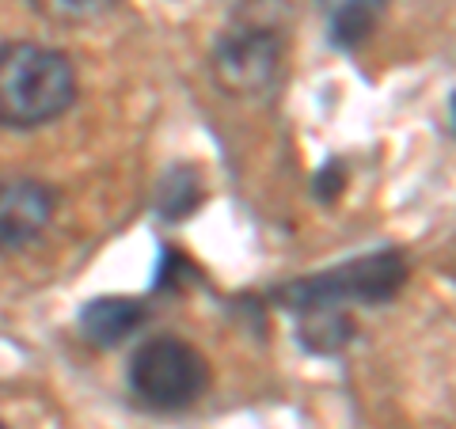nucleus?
<instances>
[{"label":"nucleus","mask_w":456,"mask_h":429,"mask_svg":"<svg viewBox=\"0 0 456 429\" xmlns=\"http://www.w3.org/2000/svg\"><path fill=\"white\" fill-rule=\"evenodd\" d=\"M73 57L46 42H0V130L31 134L77 103Z\"/></svg>","instance_id":"obj_1"},{"label":"nucleus","mask_w":456,"mask_h":429,"mask_svg":"<svg viewBox=\"0 0 456 429\" xmlns=\"http://www.w3.org/2000/svg\"><path fill=\"white\" fill-rule=\"evenodd\" d=\"M411 278V263L399 247H380L346 259L338 266L316 270L308 278H293L270 289V304H278L281 312H297L305 308H380L403 293V285Z\"/></svg>","instance_id":"obj_2"},{"label":"nucleus","mask_w":456,"mask_h":429,"mask_svg":"<svg viewBox=\"0 0 456 429\" xmlns=\"http://www.w3.org/2000/svg\"><path fill=\"white\" fill-rule=\"evenodd\" d=\"M285 50H289V38H285L281 8L270 0H263V8L259 0H244L232 23L213 42L209 73L228 95H263L281 77Z\"/></svg>","instance_id":"obj_3"},{"label":"nucleus","mask_w":456,"mask_h":429,"mask_svg":"<svg viewBox=\"0 0 456 429\" xmlns=\"http://www.w3.org/2000/svg\"><path fill=\"white\" fill-rule=\"evenodd\" d=\"M130 395L152 414H179L194 407L209 388V365L198 346L175 335H152L126 365Z\"/></svg>","instance_id":"obj_4"},{"label":"nucleus","mask_w":456,"mask_h":429,"mask_svg":"<svg viewBox=\"0 0 456 429\" xmlns=\"http://www.w3.org/2000/svg\"><path fill=\"white\" fill-rule=\"evenodd\" d=\"M57 213V190L50 182L16 175L0 179V255H16L46 232Z\"/></svg>","instance_id":"obj_5"},{"label":"nucleus","mask_w":456,"mask_h":429,"mask_svg":"<svg viewBox=\"0 0 456 429\" xmlns=\"http://www.w3.org/2000/svg\"><path fill=\"white\" fill-rule=\"evenodd\" d=\"M149 323V300L145 296H92L77 312V335L95 350H118L126 338H134Z\"/></svg>","instance_id":"obj_6"},{"label":"nucleus","mask_w":456,"mask_h":429,"mask_svg":"<svg viewBox=\"0 0 456 429\" xmlns=\"http://www.w3.org/2000/svg\"><path fill=\"white\" fill-rule=\"evenodd\" d=\"M293 320H297V331H293L297 346L312 357H335L358 335L350 308H305Z\"/></svg>","instance_id":"obj_7"},{"label":"nucleus","mask_w":456,"mask_h":429,"mask_svg":"<svg viewBox=\"0 0 456 429\" xmlns=\"http://www.w3.org/2000/svg\"><path fill=\"white\" fill-rule=\"evenodd\" d=\"M388 0H316L327 23V42L335 50H362L377 31V20Z\"/></svg>","instance_id":"obj_8"},{"label":"nucleus","mask_w":456,"mask_h":429,"mask_svg":"<svg viewBox=\"0 0 456 429\" xmlns=\"http://www.w3.org/2000/svg\"><path fill=\"white\" fill-rule=\"evenodd\" d=\"M206 202V179H202V167L198 164H171L160 182H156V198H152V209L156 217L167 221V224H183L191 221L198 209Z\"/></svg>","instance_id":"obj_9"},{"label":"nucleus","mask_w":456,"mask_h":429,"mask_svg":"<svg viewBox=\"0 0 456 429\" xmlns=\"http://www.w3.org/2000/svg\"><path fill=\"white\" fill-rule=\"evenodd\" d=\"M194 285H202V270L183 251L164 247L160 266H156V278H152V293H183V289H194Z\"/></svg>","instance_id":"obj_10"},{"label":"nucleus","mask_w":456,"mask_h":429,"mask_svg":"<svg viewBox=\"0 0 456 429\" xmlns=\"http://www.w3.org/2000/svg\"><path fill=\"white\" fill-rule=\"evenodd\" d=\"M350 182V171H346V160L342 156H331V160H323L320 171L312 175V198H316L320 206H335L342 190H346Z\"/></svg>","instance_id":"obj_11"},{"label":"nucleus","mask_w":456,"mask_h":429,"mask_svg":"<svg viewBox=\"0 0 456 429\" xmlns=\"http://www.w3.org/2000/svg\"><path fill=\"white\" fill-rule=\"evenodd\" d=\"M61 12H69V16H88V12L103 8V0H53Z\"/></svg>","instance_id":"obj_12"},{"label":"nucleus","mask_w":456,"mask_h":429,"mask_svg":"<svg viewBox=\"0 0 456 429\" xmlns=\"http://www.w3.org/2000/svg\"><path fill=\"white\" fill-rule=\"evenodd\" d=\"M0 429H8V425H4V422H0Z\"/></svg>","instance_id":"obj_13"}]
</instances>
